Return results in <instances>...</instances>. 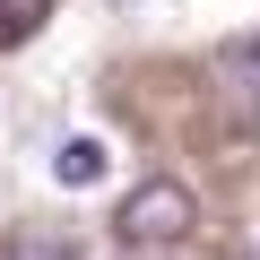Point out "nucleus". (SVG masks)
Here are the masks:
<instances>
[{
    "instance_id": "nucleus-1",
    "label": "nucleus",
    "mask_w": 260,
    "mask_h": 260,
    "mask_svg": "<svg viewBox=\"0 0 260 260\" xmlns=\"http://www.w3.org/2000/svg\"><path fill=\"white\" fill-rule=\"evenodd\" d=\"M191 217H200V200H191L174 174H148L139 191L113 208V234H121V243H182V234H191Z\"/></svg>"
},
{
    "instance_id": "nucleus-2",
    "label": "nucleus",
    "mask_w": 260,
    "mask_h": 260,
    "mask_svg": "<svg viewBox=\"0 0 260 260\" xmlns=\"http://www.w3.org/2000/svg\"><path fill=\"white\" fill-rule=\"evenodd\" d=\"M104 174H113V139H95V130H70L52 148V182L61 191H95Z\"/></svg>"
},
{
    "instance_id": "nucleus-3",
    "label": "nucleus",
    "mask_w": 260,
    "mask_h": 260,
    "mask_svg": "<svg viewBox=\"0 0 260 260\" xmlns=\"http://www.w3.org/2000/svg\"><path fill=\"white\" fill-rule=\"evenodd\" d=\"M0 260H78V243H70V234H35V225H26V234H9V251H0Z\"/></svg>"
},
{
    "instance_id": "nucleus-4",
    "label": "nucleus",
    "mask_w": 260,
    "mask_h": 260,
    "mask_svg": "<svg viewBox=\"0 0 260 260\" xmlns=\"http://www.w3.org/2000/svg\"><path fill=\"white\" fill-rule=\"evenodd\" d=\"M44 9H52V0H0V26L26 35V26H44Z\"/></svg>"
},
{
    "instance_id": "nucleus-5",
    "label": "nucleus",
    "mask_w": 260,
    "mask_h": 260,
    "mask_svg": "<svg viewBox=\"0 0 260 260\" xmlns=\"http://www.w3.org/2000/svg\"><path fill=\"white\" fill-rule=\"evenodd\" d=\"M104 9H139V0H104Z\"/></svg>"
},
{
    "instance_id": "nucleus-6",
    "label": "nucleus",
    "mask_w": 260,
    "mask_h": 260,
    "mask_svg": "<svg viewBox=\"0 0 260 260\" xmlns=\"http://www.w3.org/2000/svg\"><path fill=\"white\" fill-rule=\"evenodd\" d=\"M251 70H260V44H251Z\"/></svg>"
},
{
    "instance_id": "nucleus-7",
    "label": "nucleus",
    "mask_w": 260,
    "mask_h": 260,
    "mask_svg": "<svg viewBox=\"0 0 260 260\" xmlns=\"http://www.w3.org/2000/svg\"><path fill=\"white\" fill-rule=\"evenodd\" d=\"M0 44H9V26H0Z\"/></svg>"
}]
</instances>
